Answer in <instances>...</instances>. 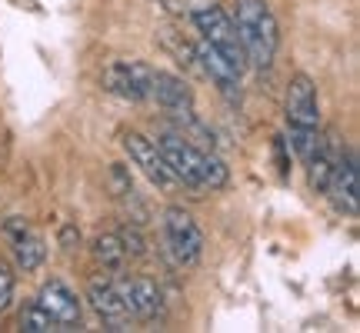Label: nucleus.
<instances>
[{"label":"nucleus","mask_w":360,"mask_h":333,"mask_svg":"<svg viewBox=\"0 0 360 333\" xmlns=\"http://www.w3.org/2000/svg\"><path fill=\"white\" fill-rule=\"evenodd\" d=\"M231 20L237 27L247 64L260 67V70L274 64V53L281 47V27H277V17L267 7V0H237Z\"/></svg>","instance_id":"f257e3e1"},{"label":"nucleus","mask_w":360,"mask_h":333,"mask_svg":"<svg viewBox=\"0 0 360 333\" xmlns=\"http://www.w3.org/2000/svg\"><path fill=\"white\" fill-rule=\"evenodd\" d=\"M193 24H197V30L204 34V40L210 47H217V51L231 60V67L237 74H244L247 70L244 47H240L237 27H233V20L227 17L224 7H197V11H193Z\"/></svg>","instance_id":"f03ea898"},{"label":"nucleus","mask_w":360,"mask_h":333,"mask_svg":"<svg viewBox=\"0 0 360 333\" xmlns=\"http://www.w3.org/2000/svg\"><path fill=\"white\" fill-rule=\"evenodd\" d=\"M164 230H167L170 254L177 256L180 267H193L204 254V233L197 227V220L184 207H167L164 214Z\"/></svg>","instance_id":"7ed1b4c3"},{"label":"nucleus","mask_w":360,"mask_h":333,"mask_svg":"<svg viewBox=\"0 0 360 333\" xmlns=\"http://www.w3.org/2000/svg\"><path fill=\"white\" fill-rule=\"evenodd\" d=\"M157 150L164 157V164L170 166V174L174 180H180L184 187H191V190H204L200 187V150L187 143V137H180V133H164L160 141H157Z\"/></svg>","instance_id":"20e7f679"},{"label":"nucleus","mask_w":360,"mask_h":333,"mask_svg":"<svg viewBox=\"0 0 360 333\" xmlns=\"http://www.w3.org/2000/svg\"><path fill=\"white\" fill-rule=\"evenodd\" d=\"M120 143H124V150H127L130 164L141 166L143 177L150 180V183H157L160 190H170V187H174V174H170V166L164 164V157H160L154 141H147V137L137 133V130H127Z\"/></svg>","instance_id":"39448f33"},{"label":"nucleus","mask_w":360,"mask_h":333,"mask_svg":"<svg viewBox=\"0 0 360 333\" xmlns=\"http://www.w3.org/2000/svg\"><path fill=\"white\" fill-rule=\"evenodd\" d=\"M287 124L294 130H317L321 127V107H317V87L307 74H297L287 87Z\"/></svg>","instance_id":"423d86ee"},{"label":"nucleus","mask_w":360,"mask_h":333,"mask_svg":"<svg viewBox=\"0 0 360 333\" xmlns=\"http://www.w3.org/2000/svg\"><path fill=\"white\" fill-rule=\"evenodd\" d=\"M117 290L127 303V313L141 317V320H157L164 317V294L150 277H134V280H120Z\"/></svg>","instance_id":"0eeeda50"},{"label":"nucleus","mask_w":360,"mask_h":333,"mask_svg":"<svg viewBox=\"0 0 360 333\" xmlns=\"http://www.w3.org/2000/svg\"><path fill=\"white\" fill-rule=\"evenodd\" d=\"M150 97L157 100L160 110L180 117V120H193V90L184 84L174 74H164V70H154V80H150Z\"/></svg>","instance_id":"6e6552de"},{"label":"nucleus","mask_w":360,"mask_h":333,"mask_svg":"<svg viewBox=\"0 0 360 333\" xmlns=\"http://www.w3.org/2000/svg\"><path fill=\"white\" fill-rule=\"evenodd\" d=\"M87 300L90 307L101 313V320L107 323V330H127L124 320H127V303H124V296L117 290V283L110 277H94L87 287Z\"/></svg>","instance_id":"1a4fd4ad"},{"label":"nucleus","mask_w":360,"mask_h":333,"mask_svg":"<svg viewBox=\"0 0 360 333\" xmlns=\"http://www.w3.org/2000/svg\"><path fill=\"white\" fill-rule=\"evenodd\" d=\"M37 303L51 313L53 323H60V327H80V300L64 280L53 277V280L44 283L37 294Z\"/></svg>","instance_id":"9d476101"},{"label":"nucleus","mask_w":360,"mask_h":333,"mask_svg":"<svg viewBox=\"0 0 360 333\" xmlns=\"http://www.w3.org/2000/svg\"><path fill=\"white\" fill-rule=\"evenodd\" d=\"M193 60H200V67H204V74L214 84L220 87V93L227 97V100H240V74L231 67V60L224 57V53L217 51V47H210V44H200L197 51H193Z\"/></svg>","instance_id":"9b49d317"},{"label":"nucleus","mask_w":360,"mask_h":333,"mask_svg":"<svg viewBox=\"0 0 360 333\" xmlns=\"http://www.w3.org/2000/svg\"><path fill=\"white\" fill-rule=\"evenodd\" d=\"M357 160L354 154L340 157L334 164V174L327 180V193H330V200H334L337 210H344V214H357Z\"/></svg>","instance_id":"f8f14e48"},{"label":"nucleus","mask_w":360,"mask_h":333,"mask_svg":"<svg viewBox=\"0 0 360 333\" xmlns=\"http://www.w3.org/2000/svg\"><path fill=\"white\" fill-rule=\"evenodd\" d=\"M13 256H17V263L27 270V273H34L40 270V263L47 260V244H44V237L27 230L24 237H17L13 240Z\"/></svg>","instance_id":"ddd939ff"},{"label":"nucleus","mask_w":360,"mask_h":333,"mask_svg":"<svg viewBox=\"0 0 360 333\" xmlns=\"http://www.w3.org/2000/svg\"><path fill=\"white\" fill-rule=\"evenodd\" d=\"M94 256L101 260L107 270H117L124 260H127V250H124V240H120V233H101L97 240H94Z\"/></svg>","instance_id":"4468645a"},{"label":"nucleus","mask_w":360,"mask_h":333,"mask_svg":"<svg viewBox=\"0 0 360 333\" xmlns=\"http://www.w3.org/2000/svg\"><path fill=\"white\" fill-rule=\"evenodd\" d=\"M103 87L110 90V93H117V97H124V100H141V93L134 87V80H130L124 60H120V64H110L103 70Z\"/></svg>","instance_id":"2eb2a0df"},{"label":"nucleus","mask_w":360,"mask_h":333,"mask_svg":"<svg viewBox=\"0 0 360 333\" xmlns=\"http://www.w3.org/2000/svg\"><path fill=\"white\" fill-rule=\"evenodd\" d=\"M227 180H231V170L227 164L214 154H204L200 157V187L204 190H220V187H227Z\"/></svg>","instance_id":"dca6fc26"},{"label":"nucleus","mask_w":360,"mask_h":333,"mask_svg":"<svg viewBox=\"0 0 360 333\" xmlns=\"http://www.w3.org/2000/svg\"><path fill=\"white\" fill-rule=\"evenodd\" d=\"M20 330L24 333H51L53 330V317L40 307L37 300H34V303H27V307L20 310Z\"/></svg>","instance_id":"f3484780"},{"label":"nucleus","mask_w":360,"mask_h":333,"mask_svg":"<svg viewBox=\"0 0 360 333\" xmlns=\"http://www.w3.org/2000/svg\"><path fill=\"white\" fill-rule=\"evenodd\" d=\"M290 141H294V150H297V157H300L304 164H310V160L317 157V150L323 147V141H321V133H317V130H294L290 127Z\"/></svg>","instance_id":"a211bd4d"},{"label":"nucleus","mask_w":360,"mask_h":333,"mask_svg":"<svg viewBox=\"0 0 360 333\" xmlns=\"http://www.w3.org/2000/svg\"><path fill=\"white\" fill-rule=\"evenodd\" d=\"M110 190H114L117 200L137 190V187H134V177H130V170L124 164H110Z\"/></svg>","instance_id":"6ab92c4d"},{"label":"nucleus","mask_w":360,"mask_h":333,"mask_svg":"<svg viewBox=\"0 0 360 333\" xmlns=\"http://www.w3.org/2000/svg\"><path fill=\"white\" fill-rule=\"evenodd\" d=\"M13 290H17V280L7 267H0V313L13 303Z\"/></svg>","instance_id":"aec40b11"},{"label":"nucleus","mask_w":360,"mask_h":333,"mask_svg":"<svg viewBox=\"0 0 360 333\" xmlns=\"http://www.w3.org/2000/svg\"><path fill=\"white\" fill-rule=\"evenodd\" d=\"M120 240H124V250H127L130 256H143V237L141 233H137V227H134V230H124L120 233Z\"/></svg>","instance_id":"412c9836"},{"label":"nucleus","mask_w":360,"mask_h":333,"mask_svg":"<svg viewBox=\"0 0 360 333\" xmlns=\"http://www.w3.org/2000/svg\"><path fill=\"white\" fill-rule=\"evenodd\" d=\"M57 244L64 247V250H74V247H80L77 223H64V227H60V233H57Z\"/></svg>","instance_id":"4be33fe9"},{"label":"nucleus","mask_w":360,"mask_h":333,"mask_svg":"<svg viewBox=\"0 0 360 333\" xmlns=\"http://www.w3.org/2000/svg\"><path fill=\"white\" fill-rule=\"evenodd\" d=\"M4 230H7V233H11V237H13V240H17V237H24V233L30 230V227H27V223H24V220H20V217H11V220H7V223H4Z\"/></svg>","instance_id":"5701e85b"}]
</instances>
